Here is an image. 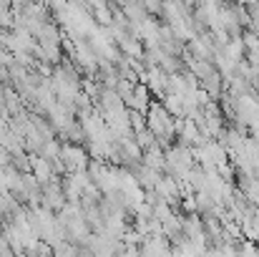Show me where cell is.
<instances>
[{"mask_svg": "<svg viewBox=\"0 0 259 257\" xmlns=\"http://www.w3.org/2000/svg\"><path fill=\"white\" fill-rule=\"evenodd\" d=\"M204 149H206V154H209V159H211V164H214L217 169L224 167V164H229V154H227V149H224L219 141H206Z\"/></svg>", "mask_w": 259, "mask_h": 257, "instance_id": "cell-2", "label": "cell"}, {"mask_svg": "<svg viewBox=\"0 0 259 257\" xmlns=\"http://www.w3.org/2000/svg\"><path fill=\"white\" fill-rule=\"evenodd\" d=\"M222 53L237 66L239 61H244V46H242V38H229V43L222 48Z\"/></svg>", "mask_w": 259, "mask_h": 257, "instance_id": "cell-4", "label": "cell"}, {"mask_svg": "<svg viewBox=\"0 0 259 257\" xmlns=\"http://www.w3.org/2000/svg\"><path fill=\"white\" fill-rule=\"evenodd\" d=\"M239 38H242L244 53H254V51H259V33H257V30H249V28H244Z\"/></svg>", "mask_w": 259, "mask_h": 257, "instance_id": "cell-5", "label": "cell"}, {"mask_svg": "<svg viewBox=\"0 0 259 257\" xmlns=\"http://www.w3.org/2000/svg\"><path fill=\"white\" fill-rule=\"evenodd\" d=\"M161 106L169 111V116H174V119H184V98H181V96L166 93V96L161 98Z\"/></svg>", "mask_w": 259, "mask_h": 257, "instance_id": "cell-3", "label": "cell"}, {"mask_svg": "<svg viewBox=\"0 0 259 257\" xmlns=\"http://www.w3.org/2000/svg\"><path fill=\"white\" fill-rule=\"evenodd\" d=\"M154 194H156V199L159 202H166L169 207H179V202H181V192H179V181L169 176V174H161L159 176V181H156V187H154Z\"/></svg>", "mask_w": 259, "mask_h": 257, "instance_id": "cell-1", "label": "cell"}]
</instances>
